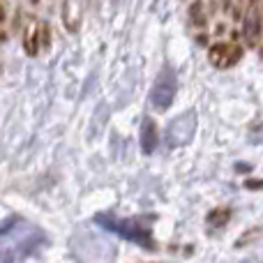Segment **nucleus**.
<instances>
[{
    "label": "nucleus",
    "mask_w": 263,
    "mask_h": 263,
    "mask_svg": "<svg viewBox=\"0 0 263 263\" xmlns=\"http://www.w3.org/2000/svg\"><path fill=\"white\" fill-rule=\"evenodd\" d=\"M95 222L104 227L106 231H114L123 236L125 240H132L145 250H155L153 231H150V219L145 217H114V215H97Z\"/></svg>",
    "instance_id": "f257e3e1"
},
{
    "label": "nucleus",
    "mask_w": 263,
    "mask_h": 263,
    "mask_svg": "<svg viewBox=\"0 0 263 263\" xmlns=\"http://www.w3.org/2000/svg\"><path fill=\"white\" fill-rule=\"evenodd\" d=\"M178 90V81H176V72L171 67H164L159 72L157 81L153 86V92H150V104L157 111H166L168 106L173 104V97H176Z\"/></svg>",
    "instance_id": "f03ea898"
},
{
    "label": "nucleus",
    "mask_w": 263,
    "mask_h": 263,
    "mask_svg": "<svg viewBox=\"0 0 263 263\" xmlns=\"http://www.w3.org/2000/svg\"><path fill=\"white\" fill-rule=\"evenodd\" d=\"M242 46L233 44V42H217V44L210 46L208 51V60L213 67L217 69H229L233 65H238L242 60Z\"/></svg>",
    "instance_id": "7ed1b4c3"
},
{
    "label": "nucleus",
    "mask_w": 263,
    "mask_h": 263,
    "mask_svg": "<svg viewBox=\"0 0 263 263\" xmlns=\"http://www.w3.org/2000/svg\"><path fill=\"white\" fill-rule=\"evenodd\" d=\"M194 129H196V114H185L178 120H173L168 125V141H171V145H185L192 139Z\"/></svg>",
    "instance_id": "20e7f679"
},
{
    "label": "nucleus",
    "mask_w": 263,
    "mask_h": 263,
    "mask_svg": "<svg viewBox=\"0 0 263 263\" xmlns=\"http://www.w3.org/2000/svg\"><path fill=\"white\" fill-rule=\"evenodd\" d=\"M245 37L250 46L261 44V0H252L250 12L245 18Z\"/></svg>",
    "instance_id": "39448f33"
},
{
    "label": "nucleus",
    "mask_w": 263,
    "mask_h": 263,
    "mask_svg": "<svg viewBox=\"0 0 263 263\" xmlns=\"http://www.w3.org/2000/svg\"><path fill=\"white\" fill-rule=\"evenodd\" d=\"M159 143V136H157V125H155L153 118H143V125H141V150L145 155L155 153Z\"/></svg>",
    "instance_id": "423d86ee"
},
{
    "label": "nucleus",
    "mask_w": 263,
    "mask_h": 263,
    "mask_svg": "<svg viewBox=\"0 0 263 263\" xmlns=\"http://www.w3.org/2000/svg\"><path fill=\"white\" fill-rule=\"evenodd\" d=\"M229 219H231V208L219 205V208H213L208 213L205 224H208V229H222V227H227V224H229Z\"/></svg>",
    "instance_id": "0eeeda50"
},
{
    "label": "nucleus",
    "mask_w": 263,
    "mask_h": 263,
    "mask_svg": "<svg viewBox=\"0 0 263 263\" xmlns=\"http://www.w3.org/2000/svg\"><path fill=\"white\" fill-rule=\"evenodd\" d=\"M190 14H192V18L196 21V26H203V23H205V16H203V5H201V3H194V5H192Z\"/></svg>",
    "instance_id": "6e6552de"
},
{
    "label": "nucleus",
    "mask_w": 263,
    "mask_h": 263,
    "mask_svg": "<svg viewBox=\"0 0 263 263\" xmlns=\"http://www.w3.org/2000/svg\"><path fill=\"white\" fill-rule=\"evenodd\" d=\"M5 21V9H3V5H0V23Z\"/></svg>",
    "instance_id": "1a4fd4ad"
}]
</instances>
